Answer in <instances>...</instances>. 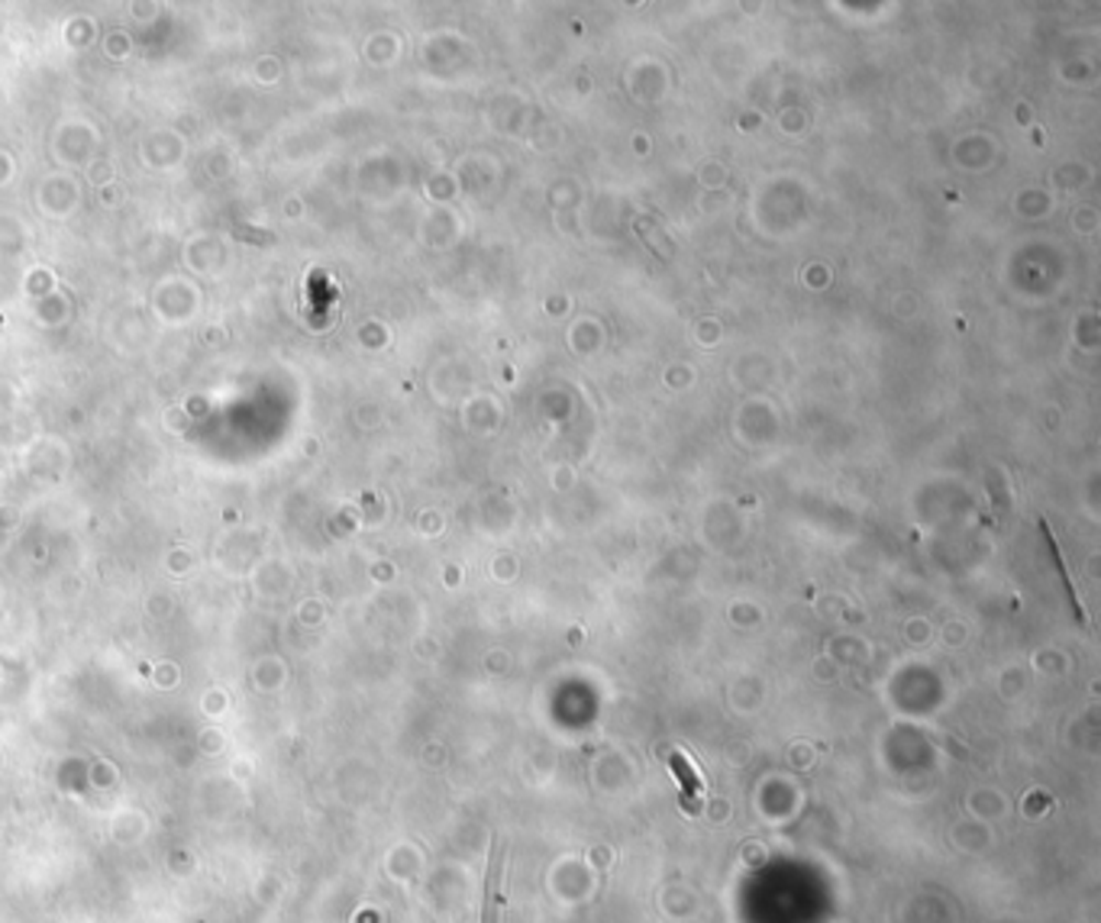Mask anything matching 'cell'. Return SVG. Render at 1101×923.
Returning <instances> with one entry per match:
<instances>
[{
  "instance_id": "obj_1",
  "label": "cell",
  "mask_w": 1101,
  "mask_h": 923,
  "mask_svg": "<svg viewBox=\"0 0 1101 923\" xmlns=\"http://www.w3.org/2000/svg\"><path fill=\"white\" fill-rule=\"evenodd\" d=\"M669 766H672L679 785H682V804L688 811H698L701 808V791H704V781H701L698 769L691 766V759L685 753H679V749L669 753Z\"/></svg>"
},
{
  "instance_id": "obj_2",
  "label": "cell",
  "mask_w": 1101,
  "mask_h": 923,
  "mask_svg": "<svg viewBox=\"0 0 1101 923\" xmlns=\"http://www.w3.org/2000/svg\"><path fill=\"white\" fill-rule=\"evenodd\" d=\"M501 863H504V839L494 836V853H491V869H488V881H485V923H498V878H501Z\"/></svg>"
}]
</instances>
